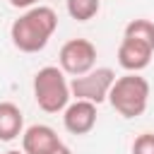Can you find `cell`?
Segmentation results:
<instances>
[{
    "mask_svg": "<svg viewBox=\"0 0 154 154\" xmlns=\"http://www.w3.org/2000/svg\"><path fill=\"white\" fill-rule=\"evenodd\" d=\"M5 154H24V152H17V149H10V152H5Z\"/></svg>",
    "mask_w": 154,
    "mask_h": 154,
    "instance_id": "15",
    "label": "cell"
},
{
    "mask_svg": "<svg viewBox=\"0 0 154 154\" xmlns=\"http://www.w3.org/2000/svg\"><path fill=\"white\" fill-rule=\"evenodd\" d=\"M41 0H10V5L12 7H24V10H29V7H36Z\"/></svg>",
    "mask_w": 154,
    "mask_h": 154,
    "instance_id": "13",
    "label": "cell"
},
{
    "mask_svg": "<svg viewBox=\"0 0 154 154\" xmlns=\"http://www.w3.org/2000/svg\"><path fill=\"white\" fill-rule=\"evenodd\" d=\"M24 128V116L17 103L12 101H0V142H12L22 135Z\"/></svg>",
    "mask_w": 154,
    "mask_h": 154,
    "instance_id": "9",
    "label": "cell"
},
{
    "mask_svg": "<svg viewBox=\"0 0 154 154\" xmlns=\"http://www.w3.org/2000/svg\"><path fill=\"white\" fill-rule=\"evenodd\" d=\"M60 144L63 142H60L58 132L43 123L29 125L22 132V152L24 154H53Z\"/></svg>",
    "mask_w": 154,
    "mask_h": 154,
    "instance_id": "7",
    "label": "cell"
},
{
    "mask_svg": "<svg viewBox=\"0 0 154 154\" xmlns=\"http://www.w3.org/2000/svg\"><path fill=\"white\" fill-rule=\"evenodd\" d=\"M101 0H67V14L77 22H89L99 14Z\"/></svg>",
    "mask_w": 154,
    "mask_h": 154,
    "instance_id": "10",
    "label": "cell"
},
{
    "mask_svg": "<svg viewBox=\"0 0 154 154\" xmlns=\"http://www.w3.org/2000/svg\"><path fill=\"white\" fill-rule=\"evenodd\" d=\"M108 101L123 118H137L147 111L149 82L137 72H128L123 77H116V82L108 91Z\"/></svg>",
    "mask_w": 154,
    "mask_h": 154,
    "instance_id": "2",
    "label": "cell"
},
{
    "mask_svg": "<svg viewBox=\"0 0 154 154\" xmlns=\"http://www.w3.org/2000/svg\"><path fill=\"white\" fill-rule=\"evenodd\" d=\"M123 36H130V38H137V41H144L147 46L154 48V22H149V19H132V22H128Z\"/></svg>",
    "mask_w": 154,
    "mask_h": 154,
    "instance_id": "11",
    "label": "cell"
},
{
    "mask_svg": "<svg viewBox=\"0 0 154 154\" xmlns=\"http://www.w3.org/2000/svg\"><path fill=\"white\" fill-rule=\"evenodd\" d=\"M55 29H58L55 10L46 7V5H36V7H29L19 19L12 22L10 38H12L14 48H19L22 53H38L46 48V43L51 41Z\"/></svg>",
    "mask_w": 154,
    "mask_h": 154,
    "instance_id": "1",
    "label": "cell"
},
{
    "mask_svg": "<svg viewBox=\"0 0 154 154\" xmlns=\"http://www.w3.org/2000/svg\"><path fill=\"white\" fill-rule=\"evenodd\" d=\"M53 154H72V149H70V147H65V144H60V147H58Z\"/></svg>",
    "mask_w": 154,
    "mask_h": 154,
    "instance_id": "14",
    "label": "cell"
},
{
    "mask_svg": "<svg viewBox=\"0 0 154 154\" xmlns=\"http://www.w3.org/2000/svg\"><path fill=\"white\" fill-rule=\"evenodd\" d=\"M132 154H154V132H142L132 142Z\"/></svg>",
    "mask_w": 154,
    "mask_h": 154,
    "instance_id": "12",
    "label": "cell"
},
{
    "mask_svg": "<svg viewBox=\"0 0 154 154\" xmlns=\"http://www.w3.org/2000/svg\"><path fill=\"white\" fill-rule=\"evenodd\" d=\"M70 82L65 79V72L55 65H46L34 75V99L41 111L46 113H60L70 103Z\"/></svg>",
    "mask_w": 154,
    "mask_h": 154,
    "instance_id": "3",
    "label": "cell"
},
{
    "mask_svg": "<svg viewBox=\"0 0 154 154\" xmlns=\"http://www.w3.org/2000/svg\"><path fill=\"white\" fill-rule=\"evenodd\" d=\"M60 70L65 75L79 77L84 72H89L96 63V46L87 38H70L67 43H63L60 55H58Z\"/></svg>",
    "mask_w": 154,
    "mask_h": 154,
    "instance_id": "5",
    "label": "cell"
},
{
    "mask_svg": "<svg viewBox=\"0 0 154 154\" xmlns=\"http://www.w3.org/2000/svg\"><path fill=\"white\" fill-rule=\"evenodd\" d=\"M116 82V72L111 67H91L89 72L79 75V77H72L70 82V94L75 99H84V101H91V103H101L108 99V91Z\"/></svg>",
    "mask_w": 154,
    "mask_h": 154,
    "instance_id": "4",
    "label": "cell"
},
{
    "mask_svg": "<svg viewBox=\"0 0 154 154\" xmlns=\"http://www.w3.org/2000/svg\"><path fill=\"white\" fill-rule=\"evenodd\" d=\"M152 53H154V48L147 46L144 41L123 36V41L118 46V63L128 72H140L152 63Z\"/></svg>",
    "mask_w": 154,
    "mask_h": 154,
    "instance_id": "8",
    "label": "cell"
},
{
    "mask_svg": "<svg viewBox=\"0 0 154 154\" xmlns=\"http://www.w3.org/2000/svg\"><path fill=\"white\" fill-rule=\"evenodd\" d=\"M63 125L72 135H87V132H91L94 125H96V103L84 101V99H75L63 111Z\"/></svg>",
    "mask_w": 154,
    "mask_h": 154,
    "instance_id": "6",
    "label": "cell"
}]
</instances>
